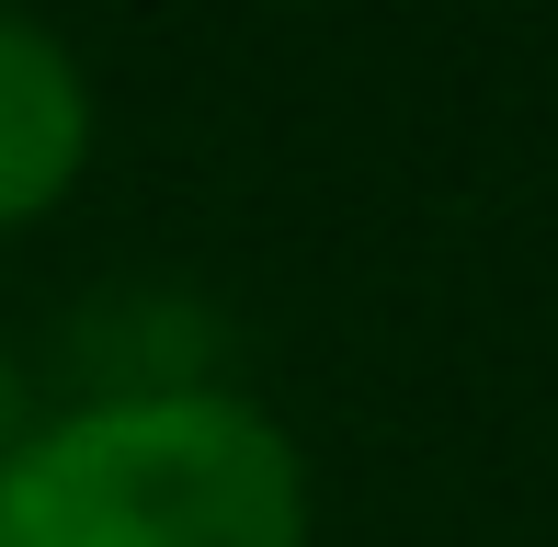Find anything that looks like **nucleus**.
<instances>
[{"instance_id": "obj_2", "label": "nucleus", "mask_w": 558, "mask_h": 547, "mask_svg": "<svg viewBox=\"0 0 558 547\" xmlns=\"http://www.w3.org/2000/svg\"><path fill=\"white\" fill-rule=\"evenodd\" d=\"M92 148H104V92H92V58H81L46 12L0 0V240L46 229V217L81 194Z\"/></svg>"}, {"instance_id": "obj_3", "label": "nucleus", "mask_w": 558, "mask_h": 547, "mask_svg": "<svg viewBox=\"0 0 558 547\" xmlns=\"http://www.w3.org/2000/svg\"><path fill=\"white\" fill-rule=\"evenodd\" d=\"M35 411H46V400H35V388H23V365L0 354V467H12V445L35 434Z\"/></svg>"}, {"instance_id": "obj_1", "label": "nucleus", "mask_w": 558, "mask_h": 547, "mask_svg": "<svg viewBox=\"0 0 558 547\" xmlns=\"http://www.w3.org/2000/svg\"><path fill=\"white\" fill-rule=\"evenodd\" d=\"M0 547H319V490L251 388L114 377L12 445Z\"/></svg>"}]
</instances>
